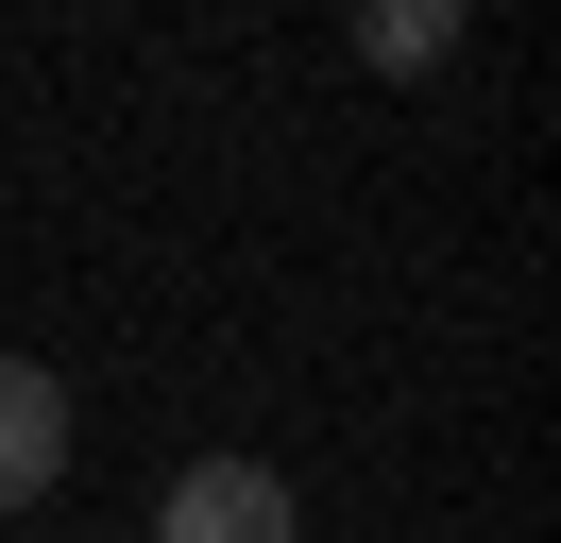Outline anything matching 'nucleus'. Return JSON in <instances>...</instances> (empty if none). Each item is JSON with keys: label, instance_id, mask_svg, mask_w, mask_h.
<instances>
[{"label": "nucleus", "instance_id": "1", "mask_svg": "<svg viewBox=\"0 0 561 543\" xmlns=\"http://www.w3.org/2000/svg\"><path fill=\"white\" fill-rule=\"evenodd\" d=\"M153 543H307V493L273 459H187L153 493Z\"/></svg>", "mask_w": 561, "mask_h": 543}, {"label": "nucleus", "instance_id": "2", "mask_svg": "<svg viewBox=\"0 0 561 543\" xmlns=\"http://www.w3.org/2000/svg\"><path fill=\"white\" fill-rule=\"evenodd\" d=\"M51 475H69V373L0 357V509H51Z\"/></svg>", "mask_w": 561, "mask_h": 543}, {"label": "nucleus", "instance_id": "3", "mask_svg": "<svg viewBox=\"0 0 561 543\" xmlns=\"http://www.w3.org/2000/svg\"><path fill=\"white\" fill-rule=\"evenodd\" d=\"M341 34H357V68H391V85H425V68L477 34V0H341Z\"/></svg>", "mask_w": 561, "mask_h": 543}]
</instances>
